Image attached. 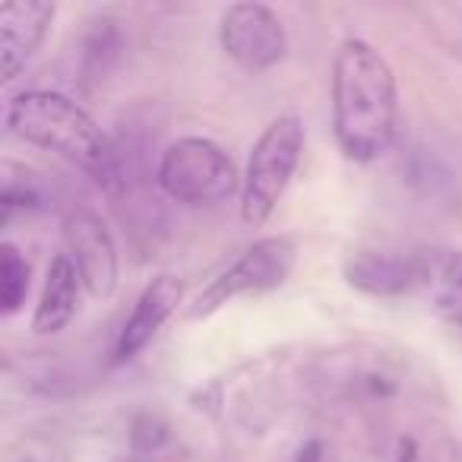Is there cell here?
I'll return each mask as SVG.
<instances>
[{"mask_svg": "<svg viewBox=\"0 0 462 462\" xmlns=\"http://www.w3.org/2000/svg\"><path fill=\"white\" fill-rule=\"evenodd\" d=\"M333 136L355 165L386 155L399 130V86L390 60L365 39H346L333 54Z\"/></svg>", "mask_w": 462, "mask_h": 462, "instance_id": "obj_1", "label": "cell"}, {"mask_svg": "<svg viewBox=\"0 0 462 462\" xmlns=\"http://www.w3.org/2000/svg\"><path fill=\"white\" fill-rule=\"evenodd\" d=\"M29 276H32V270H29L20 247H0V310H4V317H16L23 310L29 298Z\"/></svg>", "mask_w": 462, "mask_h": 462, "instance_id": "obj_14", "label": "cell"}, {"mask_svg": "<svg viewBox=\"0 0 462 462\" xmlns=\"http://www.w3.org/2000/svg\"><path fill=\"white\" fill-rule=\"evenodd\" d=\"M54 16H58V7L48 0L4 4V10H0V73H4V83H14L26 70L29 60L45 42Z\"/></svg>", "mask_w": 462, "mask_h": 462, "instance_id": "obj_9", "label": "cell"}, {"mask_svg": "<svg viewBox=\"0 0 462 462\" xmlns=\"http://www.w3.org/2000/svg\"><path fill=\"white\" fill-rule=\"evenodd\" d=\"M411 184H418L424 193H430V197H440L443 187H453V178H437V174H449L447 168L440 165V162L434 159V155L428 152H418L415 159H411Z\"/></svg>", "mask_w": 462, "mask_h": 462, "instance_id": "obj_17", "label": "cell"}, {"mask_svg": "<svg viewBox=\"0 0 462 462\" xmlns=\"http://www.w3.org/2000/svg\"><path fill=\"white\" fill-rule=\"evenodd\" d=\"M4 127L10 136L29 143V146L48 149V152H58L60 159L73 162L108 190L124 187L117 146L98 127L96 117L64 92H16L4 111Z\"/></svg>", "mask_w": 462, "mask_h": 462, "instance_id": "obj_2", "label": "cell"}, {"mask_svg": "<svg viewBox=\"0 0 462 462\" xmlns=\"http://www.w3.org/2000/svg\"><path fill=\"white\" fill-rule=\"evenodd\" d=\"M298 263V247L285 235H270L260 238L241 254L228 270H222L190 304V320H206L225 304L238 301V298H260L270 291L282 289L289 282L291 270Z\"/></svg>", "mask_w": 462, "mask_h": 462, "instance_id": "obj_5", "label": "cell"}, {"mask_svg": "<svg viewBox=\"0 0 462 462\" xmlns=\"http://www.w3.org/2000/svg\"><path fill=\"white\" fill-rule=\"evenodd\" d=\"M421 295L440 320L462 329V251H428Z\"/></svg>", "mask_w": 462, "mask_h": 462, "instance_id": "obj_12", "label": "cell"}, {"mask_svg": "<svg viewBox=\"0 0 462 462\" xmlns=\"http://www.w3.org/2000/svg\"><path fill=\"white\" fill-rule=\"evenodd\" d=\"M64 241L67 257L83 279V289L98 301L115 295L121 282V254L108 225L92 212H73L64 222Z\"/></svg>", "mask_w": 462, "mask_h": 462, "instance_id": "obj_7", "label": "cell"}, {"mask_svg": "<svg viewBox=\"0 0 462 462\" xmlns=\"http://www.w3.org/2000/svg\"><path fill=\"white\" fill-rule=\"evenodd\" d=\"M180 298H184V282L171 273H162L143 289V295L136 298L134 310L115 339V365L136 358L155 339V333L174 317Z\"/></svg>", "mask_w": 462, "mask_h": 462, "instance_id": "obj_10", "label": "cell"}, {"mask_svg": "<svg viewBox=\"0 0 462 462\" xmlns=\"http://www.w3.org/2000/svg\"><path fill=\"white\" fill-rule=\"evenodd\" d=\"M235 159L206 136H180L155 165V184L180 206H218L241 187Z\"/></svg>", "mask_w": 462, "mask_h": 462, "instance_id": "obj_4", "label": "cell"}, {"mask_svg": "<svg viewBox=\"0 0 462 462\" xmlns=\"http://www.w3.org/2000/svg\"><path fill=\"white\" fill-rule=\"evenodd\" d=\"M121 51H124V32L117 26V20H111V16H92L77 39L79 79L102 83L115 70L117 60H121Z\"/></svg>", "mask_w": 462, "mask_h": 462, "instance_id": "obj_13", "label": "cell"}, {"mask_svg": "<svg viewBox=\"0 0 462 462\" xmlns=\"http://www.w3.org/2000/svg\"><path fill=\"white\" fill-rule=\"evenodd\" d=\"M42 190H39V180H35L32 171H26V180H16V178H4V193H0V209H4V225L16 216V209H42Z\"/></svg>", "mask_w": 462, "mask_h": 462, "instance_id": "obj_15", "label": "cell"}, {"mask_svg": "<svg viewBox=\"0 0 462 462\" xmlns=\"http://www.w3.org/2000/svg\"><path fill=\"white\" fill-rule=\"evenodd\" d=\"M304 152V124L298 115H282L257 136L241 180V218L260 228L279 209Z\"/></svg>", "mask_w": 462, "mask_h": 462, "instance_id": "obj_3", "label": "cell"}, {"mask_svg": "<svg viewBox=\"0 0 462 462\" xmlns=\"http://www.w3.org/2000/svg\"><path fill=\"white\" fill-rule=\"evenodd\" d=\"M428 251H358L346 260L342 276L355 291L371 298L421 295Z\"/></svg>", "mask_w": 462, "mask_h": 462, "instance_id": "obj_8", "label": "cell"}, {"mask_svg": "<svg viewBox=\"0 0 462 462\" xmlns=\"http://www.w3.org/2000/svg\"><path fill=\"white\" fill-rule=\"evenodd\" d=\"M130 462H140V459H130Z\"/></svg>", "mask_w": 462, "mask_h": 462, "instance_id": "obj_19", "label": "cell"}, {"mask_svg": "<svg viewBox=\"0 0 462 462\" xmlns=\"http://www.w3.org/2000/svg\"><path fill=\"white\" fill-rule=\"evenodd\" d=\"M168 443V424L155 415H136L134 424H130V447L140 456H152L159 453Z\"/></svg>", "mask_w": 462, "mask_h": 462, "instance_id": "obj_16", "label": "cell"}, {"mask_svg": "<svg viewBox=\"0 0 462 462\" xmlns=\"http://www.w3.org/2000/svg\"><path fill=\"white\" fill-rule=\"evenodd\" d=\"M323 459V447L320 440H310L308 447H301V453H298L295 462H320Z\"/></svg>", "mask_w": 462, "mask_h": 462, "instance_id": "obj_18", "label": "cell"}, {"mask_svg": "<svg viewBox=\"0 0 462 462\" xmlns=\"http://www.w3.org/2000/svg\"><path fill=\"white\" fill-rule=\"evenodd\" d=\"M218 45L238 67L251 73L273 70L289 54V32L266 4H231L218 20Z\"/></svg>", "mask_w": 462, "mask_h": 462, "instance_id": "obj_6", "label": "cell"}, {"mask_svg": "<svg viewBox=\"0 0 462 462\" xmlns=\"http://www.w3.org/2000/svg\"><path fill=\"white\" fill-rule=\"evenodd\" d=\"M79 285H83V279H79L73 260L67 254H58L48 263L45 289H42V298L35 304V314H32L35 333L54 336L70 327V320L77 317L79 308Z\"/></svg>", "mask_w": 462, "mask_h": 462, "instance_id": "obj_11", "label": "cell"}]
</instances>
